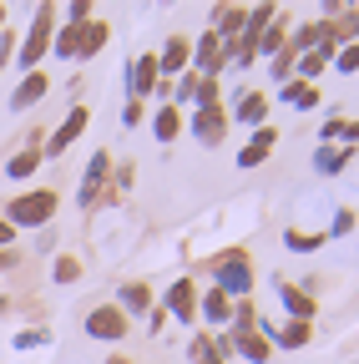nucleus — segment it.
<instances>
[{"instance_id": "f257e3e1", "label": "nucleus", "mask_w": 359, "mask_h": 364, "mask_svg": "<svg viewBox=\"0 0 359 364\" xmlns=\"http://www.w3.org/2000/svg\"><path fill=\"white\" fill-rule=\"evenodd\" d=\"M56 208H61V193L56 188H31V193H21V198H11V208H6V223L16 228H46L51 218H56Z\"/></svg>"}, {"instance_id": "f03ea898", "label": "nucleus", "mask_w": 359, "mask_h": 364, "mask_svg": "<svg viewBox=\"0 0 359 364\" xmlns=\"http://www.w3.org/2000/svg\"><path fill=\"white\" fill-rule=\"evenodd\" d=\"M213 273H218L213 289H218V294H228L233 304L253 294V263H248V248H228V253H218V258H213Z\"/></svg>"}, {"instance_id": "7ed1b4c3", "label": "nucleus", "mask_w": 359, "mask_h": 364, "mask_svg": "<svg viewBox=\"0 0 359 364\" xmlns=\"http://www.w3.org/2000/svg\"><path fill=\"white\" fill-rule=\"evenodd\" d=\"M56 6H36V21H31V31H26V41H21V51H16V61H21V71H36L41 66V56L51 51V36H56Z\"/></svg>"}, {"instance_id": "20e7f679", "label": "nucleus", "mask_w": 359, "mask_h": 364, "mask_svg": "<svg viewBox=\"0 0 359 364\" xmlns=\"http://www.w3.org/2000/svg\"><path fill=\"white\" fill-rule=\"evenodd\" d=\"M112 167H117V157L102 147L92 162H86V172H81V188H76V208L81 213H92L97 203H102V193H107V182H112Z\"/></svg>"}, {"instance_id": "39448f33", "label": "nucleus", "mask_w": 359, "mask_h": 364, "mask_svg": "<svg viewBox=\"0 0 359 364\" xmlns=\"http://www.w3.org/2000/svg\"><path fill=\"white\" fill-rule=\"evenodd\" d=\"M233 61V46L223 41L218 31H203L198 41H193V71L198 76H213V81H223V66Z\"/></svg>"}, {"instance_id": "423d86ee", "label": "nucleus", "mask_w": 359, "mask_h": 364, "mask_svg": "<svg viewBox=\"0 0 359 364\" xmlns=\"http://www.w3.org/2000/svg\"><path fill=\"white\" fill-rule=\"evenodd\" d=\"M228 122H233V117H228V107H223V102H218V107H193V112H188V132L198 136L203 147H223V142H228Z\"/></svg>"}, {"instance_id": "0eeeda50", "label": "nucleus", "mask_w": 359, "mask_h": 364, "mask_svg": "<svg viewBox=\"0 0 359 364\" xmlns=\"http://www.w3.org/2000/svg\"><path fill=\"white\" fill-rule=\"evenodd\" d=\"M86 334H92V339H107V344H117V339H127V334H132V318H127L117 304H97L92 314H86Z\"/></svg>"}, {"instance_id": "6e6552de", "label": "nucleus", "mask_w": 359, "mask_h": 364, "mask_svg": "<svg viewBox=\"0 0 359 364\" xmlns=\"http://www.w3.org/2000/svg\"><path fill=\"white\" fill-rule=\"evenodd\" d=\"M157 81H162V71H157V56H152V51H147V56H132V66H127V102L152 97Z\"/></svg>"}, {"instance_id": "1a4fd4ad", "label": "nucleus", "mask_w": 359, "mask_h": 364, "mask_svg": "<svg viewBox=\"0 0 359 364\" xmlns=\"http://www.w3.org/2000/svg\"><path fill=\"white\" fill-rule=\"evenodd\" d=\"M86 122H92V112H86V107H71V112H66V122L51 132V142L41 147V157H66V147L86 132Z\"/></svg>"}, {"instance_id": "9d476101", "label": "nucleus", "mask_w": 359, "mask_h": 364, "mask_svg": "<svg viewBox=\"0 0 359 364\" xmlns=\"http://www.w3.org/2000/svg\"><path fill=\"white\" fill-rule=\"evenodd\" d=\"M162 309H167V318H177V324H193V318H198V284L193 279H172Z\"/></svg>"}, {"instance_id": "9b49d317", "label": "nucleus", "mask_w": 359, "mask_h": 364, "mask_svg": "<svg viewBox=\"0 0 359 364\" xmlns=\"http://www.w3.org/2000/svg\"><path fill=\"white\" fill-rule=\"evenodd\" d=\"M117 309H122L127 318H147V314L157 309V299H152V284H142V279H127V284L117 289Z\"/></svg>"}, {"instance_id": "f8f14e48", "label": "nucleus", "mask_w": 359, "mask_h": 364, "mask_svg": "<svg viewBox=\"0 0 359 364\" xmlns=\"http://www.w3.org/2000/svg\"><path fill=\"white\" fill-rule=\"evenodd\" d=\"M188 66H193V36H167L162 56H157V71H162V81H167V76H183Z\"/></svg>"}, {"instance_id": "ddd939ff", "label": "nucleus", "mask_w": 359, "mask_h": 364, "mask_svg": "<svg viewBox=\"0 0 359 364\" xmlns=\"http://www.w3.org/2000/svg\"><path fill=\"white\" fill-rule=\"evenodd\" d=\"M233 349H228V334H193L188 339V364H228Z\"/></svg>"}, {"instance_id": "4468645a", "label": "nucleus", "mask_w": 359, "mask_h": 364, "mask_svg": "<svg viewBox=\"0 0 359 364\" xmlns=\"http://www.w3.org/2000/svg\"><path fill=\"white\" fill-rule=\"evenodd\" d=\"M233 122H243V127H268V91H238V102H233V112H228Z\"/></svg>"}, {"instance_id": "2eb2a0df", "label": "nucleus", "mask_w": 359, "mask_h": 364, "mask_svg": "<svg viewBox=\"0 0 359 364\" xmlns=\"http://www.w3.org/2000/svg\"><path fill=\"white\" fill-rule=\"evenodd\" d=\"M274 294H279V304H284V314L289 318H304V324H314V294H304V289H294L289 279H274Z\"/></svg>"}, {"instance_id": "dca6fc26", "label": "nucleus", "mask_w": 359, "mask_h": 364, "mask_svg": "<svg viewBox=\"0 0 359 364\" xmlns=\"http://www.w3.org/2000/svg\"><path fill=\"white\" fill-rule=\"evenodd\" d=\"M274 147H279V127L274 122H268V127H258L253 132V142L238 152V167L248 172V167H258V162H268V157H274Z\"/></svg>"}, {"instance_id": "f3484780", "label": "nucleus", "mask_w": 359, "mask_h": 364, "mask_svg": "<svg viewBox=\"0 0 359 364\" xmlns=\"http://www.w3.org/2000/svg\"><path fill=\"white\" fill-rule=\"evenodd\" d=\"M223 334H228V329H223ZM228 349H233L238 359H248V364H268V359H274V344H268L258 329H248V334H228Z\"/></svg>"}, {"instance_id": "a211bd4d", "label": "nucleus", "mask_w": 359, "mask_h": 364, "mask_svg": "<svg viewBox=\"0 0 359 364\" xmlns=\"http://www.w3.org/2000/svg\"><path fill=\"white\" fill-rule=\"evenodd\" d=\"M46 91H51V76H46V71H26V76H21V86L11 91V112L36 107L41 97H46Z\"/></svg>"}, {"instance_id": "6ab92c4d", "label": "nucleus", "mask_w": 359, "mask_h": 364, "mask_svg": "<svg viewBox=\"0 0 359 364\" xmlns=\"http://www.w3.org/2000/svg\"><path fill=\"white\" fill-rule=\"evenodd\" d=\"M198 318H203V324H213V329H228V318H233V299H228V294H218V289L198 294Z\"/></svg>"}, {"instance_id": "aec40b11", "label": "nucleus", "mask_w": 359, "mask_h": 364, "mask_svg": "<svg viewBox=\"0 0 359 364\" xmlns=\"http://www.w3.org/2000/svg\"><path fill=\"white\" fill-rule=\"evenodd\" d=\"M183 127H188V112H177V107H157L152 112V136L167 147V142H177L183 136Z\"/></svg>"}, {"instance_id": "412c9836", "label": "nucleus", "mask_w": 359, "mask_h": 364, "mask_svg": "<svg viewBox=\"0 0 359 364\" xmlns=\"http://www.w3.org/2000/svg\"><path fill=\"white\" fill-rule=\"evenodd\" d=\"M279 102H284V107H294V112H314V107H319V86H309V81H289V86H279Z\"/></svg>"}, {"instance_id": "4be33fe9", "label": "nucleus", "mask_w": 359, "mask_h": 364, "mask_svg": "<svg viewBox=\"0 0 359 364\" xmlns=\"http://www.w3.org/2000/svg\"><path fill=\"white\" fill-rule=\"evenodd\" d=\"M349 157H354V147H314V172L319 177H334V172H344L349 167Z\"/></svg>"}, {"instance_id": "5701e85b", "label": "nucleus", "mask_w": 359, "mask_h": 364, "mask_svg": "<svg viewBox=\"0 0 359 364\" xmlns=\"http://www.w3.org/2000/svg\"><path fill=\"white\" fill-rule=\"evenodd\" d=\"M107 41H112V26H107V21H86V26H81V51H76V61H92Z\"/></svg>"}, {"instance_id": "b1692460", "label": "nucleus", "mask_w": 359, "mask_h": 364, "mask_svg": "<svg viewBox=\"0 0 359 364\" xmlns=\"http://www.w3.org/2000/svg\"><path fill=\"white\" fill-rule=\"evenodd\" d=\"M284 46H289V16L279 11L274 21H268V31L258 36V51H263V56H279V51H284Z\"/></svg>"}, {"instance_id": "393cba45", "label": "nucleus", "mask_w": 359, "mask_h": 364, "mask_svg": "<svg viewBox=\"0 0 359 364\" xmlns=\"http://www.w3.org/2000/svg\"><path fill=\"white\" fill-rule=\"evenodd\" d=\"M41 162H46V157H41V147H26V152H16V157L6 162V177H11V182H26Z\"/></svg>"}, {"instance_id": "a878e982", "label": "nucleus", "mask_w": 359, "mask_h": 364, "mask_svg": "<svg viewBox=\"0 0 359 364\" xmlns=\"http://www.w3.org/2000/svg\"><path fill=\"white\" fill-rule=\"evenodd\" d=\"M51 51H56L61 61H76V51H81V26H56Z\"/></svg>"}, {"instance_id": "bb28decb", "label": "nucleus", "mask_w": 359, "mask_h": 364, "mask_svg": "<svg viewBox=\"0 0 359 364\" xmlns=\"http://www.w3.org/2000/svg\"><path fill=\"white\" fill-rule=\"evenodd\" d=\"M284 243H289L294 253H314V248H324L329 238H324V233H304V228H289V233H284Z\"/></svg>"}, {"instance_id": "cd10ccee", "label": "nucleus", "mask_w": 359, "mask_h": 364, "mask_svg": "<svg viewBox=\"0 0 359 364\" xmlns=\"http://www.w3.org/2000/svg\"><path fill=\"white\" fill-rule=\"evenodd\" d=\"M218 102H223V81H213V76H198L193 107H218Z\"/></svg>"}, {"instance_id": "c85d7f7f", "label": "nucleus", "mask_w": 359, "mask_h": 364, "mask_svg": "<svg viewBox=\"0 0 359 364\" xmlns=\"http://www.w3.org/2000/svg\"><path fill=\"white\" fill-rule=\"evenodd\" d=\"M51 279H56V284H76V279H81V258H76V253H61L56 268H51Z\"/></svg>"}, {"instance_id": "c756f323", "label": "nucleus", "mask_w": 359, "mask_h": 364, "mask_svg": "<svg viewBox=\"0 0 359 364\" xmlns=\"http://www.w3.org/2000/svg\"><path fill=\"white\" fill-rule=\"evenodd\" d=\"M324 66H329L324 56H314V51H309V56H299V61H294V81H309V86H314V76H319Z\"/></svg>"}, {"instance_id": "7c9ffc66", "label": "nucleus", "mask_w": 359, "mask_h": 364, "mask_svg": "<svg viewBox=\"0 0 359 364\" xmlns=\"http://www.w3.org/2000/svg\"><path fill=\"white\" fill-rule=\"evenodd\" d=\"M334 31H339V41L349 46V41H359V6H344V16L334 21Z\"/></svg>"}, {"instance_id": "2f4dec72", "label": "nucleus", "mask_w": 359, "mask_h": 364, "mask_svg": "<svg viewBox=\"0 0 359 364\" xmlns=\"http://www.w3.org/2000/svg\"><path fill=\"white\" fill-rule=\"evenodd\" d=\"M334 66H339L344 76H354V71H359V41H349V46H339V51H334Z\"/></svg>"}, {"instance_id": "473e14b6", "label": "nucleus", "mask_w": 359, "mask_h": 364, "mask_svg": "<svg viewBox=\"0 0 359 364\" xmlns=\"http://www.w3.org/2000/svg\"><path fill=\"white\" fill-rule=\"evenodd\" d=\"M344 233H354V213H349V208H339V213H334V228H329L324 238H344Z\"/></svg>"}, {"instance_id": "72a5a7b5", "label": "nucleus", "mask_w": 359, "mask_h": 364, "mask_svg": "<svg viewBox=\"0 0 359 364\" xmlns=\"http://www.w3.org/2000/svg\"><path fill=\"white\" fill-rule=\"evenodd\" d=\"M46 339H51L46 329H21V334H16V349H41Z\"/></svg>"}, {"instance_id": "f704fd0d", "label": "nucleus", "mask_w": 359, "mask_h": 364, "mask_svg": "<svg viewBox=\"0 0 359 364\" xmlns=\"http://www.w3.org/2000/svg\"><path fill=\"white\" fill-rule=\"evenodd\" d=\"M92 21V6H86V0H71L66 6V26H86Z\"/></svg>"}, {"instance_id": "c9c22d12", "label": "nucleus", "mask_w": 359, "mask_h": 364, "mask_svg": "<svg viewBox=\"0 0 359 364\" xmlns=\"http://www.w3.org/2000/svg\"><path fill=\"white\" fill-rule=\"evenodd\" d=\"M142 117H147V107H142V102H127V112H122V122H127V127H142Z\"/></svg>"}, {"instance_id": "e433bc0d", "label": "nucleus", "mask_w": 359, "mask_h": 364, "mask_svg": "<svg viewBox=\"0 0 359 364\" xmlns=\"http://www.w3.org/2000/svg\"><path fill=\"white\" fill-rule=\"evenodd\" d=\"M162 329H167V309H152L147 314V334H162Z\"/></svg>"}, {"instance_id": "4c0bfd02", "label": "nucleus", "mask_w": 359, "mask_h": 364, "mask_svg": "<svg viewBox=\"0 0 359 364\" xmlns=\"http://www.w3.org/2000/svg\"><path fill=\"white\" fill-rule=\"evenodd\" d=\"M6 248H16V228H11L6 218H0V253H6Z\"/></svg>"}, {"instance_id": "58836bf2", "label": "nucleus", "mask_w": 359, "mask_h": 364, "mask_svg": "<svg viewBox=\"0 0 359 364\" xmlns=\"http://www.w3.org/2000/svg\"><path fill=\"white\" fill-rule=\"evenodd\" d=\"M16 263H21V253H16V248H6V253H0V273H6V268H16Z\"/></svg>"}, {"instance_id": "ea45409f", "label": "nucleus", "mask_w": 359, "mask_h": 364, "mask_svg": "<svg viewBox=\"0 0 359 364\" xmlns=\"http://www.w3.org/2000/svg\"><path fill=\"white\" fill-rule=\"evenodd\" d=\"M107 364H132V359H122V354H117V359H107Z\"/></svg>"}, {"instance_id": "a19ab883", "label": "nucleus", "mask_w": 359, "mask_h": 364, "mask_svg": "<svg viewBox=\"0 0 359 364\" xmlns=\"http://www.w3.org/2000/svg\"><path fill=\"white\" fill-rule=\"evenodd\" d=\"M0 31H6V6H0Z\"/></svg>"}, {"instance_id": "79ce46f5", "label": "nucleus", "mask_w": 359, "mask_h": 364, "mask_svg": "<svg viewBox=\"0 0 359 364\" xmlns=\"http://www.w3.org/2000/svg\"><path fill=\"white\" fill-rule=\"evenodd\" d=\"M6 309H11V299H0V314H6Z\"/></svg>"}]
</instances>
